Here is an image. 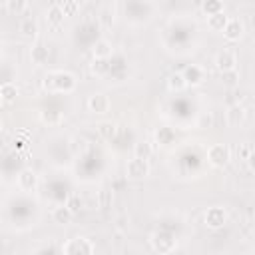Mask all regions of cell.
Instances as JSON below:
<instances>
[{
	"mask_svg": "<svg viewBox=\"0 0 255 255\" xmlns=\"http://www.w3.org/2000/svg\"><path fill=\"white\" fill-rule=\"evenodd\" d=\"M18 30H20V34H22L24 38H28V40L36 38V36H38V32H40V28H38V22H36V18H32V16H26V18H22V20H20V26H18Z\"/></svg>",
	"mask_w": 255,
	"mask_h": 255,
	"instance_id": "cell-12",
	"label": "cell"
},
{
	"mask_svg": "<svg viewBox=\"0 0 255 255\" xmlns=\"http://www.w3.org/2000/svg\"><path fill=\"white\" fill-rule=\"evenodd\" d=\"M167 88H169L171 92H183V90L187 88V84H185V80H183V74H181V72L169 74V78H167Z\"/></svg>",
	"mask_w": 255,
	"mask_h": 255,
	"instance_id": "cell-21",
	"label": "cell"
},
{
	"mask_svg": "<svg viewBox=\"0 0 255 255\" xmlns=\"http://www.w3.org/2000/svg\"><path fill=\"white\" fill-rule=\"evenodd\" d=\"M215 68L221 72V74H225V72H233L235 68H237V58H235V52H231V50H227V48H223V50H219L217 54H215Z\"/></svg>",
	"mask_w": 255,
	"mask_h": 255,
	"instance_id": "cell-6",
	"label": "cell"
},
{
	"mask_svg": "<svg viewBox=\"0 0 255 255\" xmlns=\"http://www.w3.org/2000/svg\"><path fill=\"white\" fill-rule=\"evenodd\" d=\"M149 171H151V167H149V161L147 159L131 157L126 163V173H128L129 179H143V177L149 175Z\"/></svg>",
	"mask_w": 255,
	"mask_h": 255,
	"instance_id": "cell-4",
	"label": "cell"
},
{
	"mask_svg": "<svg viewBox=\"0 0 255 255\" xmlns=\"http://www.w3.org/2000/svg\"><path fill=\"white\" fill-rule=\"evenodd\" d=\"M151 245H153V249H155L157 253L169 255L171 251H175L177 239H175L171 233H167V231H155V233L151 235Z\"/></svg>",
	"mask_w": 255,
	"mask_h": 255,
	"instance_id": "cell-3",
	"label": "cell"
},
{
	"mask_svg": "<svg viewBox=\"0 0 255 255\" xmlns=\"http://www.w3.org/2000/svg\"><path fill=\"white\" fill-rule=\"evenodd\" d=\"M18 187L22 191H34L38 187V173L32 167H24L18 173Z\"/></svg>",
	"mask_w": 255,
	"mask_h": 255,
	"instance_id": "cell-10",
	"label": "cell"
},
{
	"mask_svg": "<svg viewBox=\"0 0 255 255\" xmlns=\"http://www.w3.org/2000/svg\"><path fill=\"white\" fill-rule=\"evenodd\" d=\"M48 56H50V50H48L46 44H42V42H36V44L30 48V58H32V62H34L36 66L46 64V62H48Z\"/></svg>",
	"mask_w": 255,
	"mask_h": 255,
	"instance_id": "cell-15",
	"label": "cell"
},
{
	"mask_svg": "<svg viewBox=\"0 0 255 255\" xmlns=\"http://www.w3.org/2000/svg\"><path fill=\"white\" fill-rule=\"evenodd\" d=\"M203 221H205V225L209 229H221L227 223V211L223 207H219V205L209 207L205 211V215H203Z\"/></svg>",
	"mask_w": 255,
	"mask_h": 255,
	"instance_id": "cell-7",
	"label": "cell"
},
{
	"mask_svg": "<svg viewBox=\"0 0 255 255\" xmlns=\"http://www.w3.org/2000/svg\"><path fill=\"white\" fill-rule=\"evenodd\" d=\"M2 129H4V124H2V120H0V133H2Z\"/></svg>",
	"mask_w": 255,
	"mask_h": 255,
	"instance_id": "cell-30",
	"label": "cell"
},
{
	"mask_svg": "<svg viewBox=\"0 0 255 255\" xmlns=\"http://www.w3.org/2000/svg\"><path fill=\"white\" fill-rule=\"evenodd\" d=\"M110 203H112V193H110V189H106V187H104V189L100 191V207H102V209H106Z\"/></svg>",
	"mask_w": 255,
	"mask_h": 255,
	"instance_id": "cell-28",
	"label": "cell"
},
{
	"mask_svg": "<svg viewBox=\"0 0 255 255\" xmlns=\"http://www.w3.org/2000/svg\"><path fill=\"white\" fill-rule=\"evenodd\" d=\"M52 219H54V223H58V225H68V223L74 219V213L62 203V205H56V207L52 209Z\"/></svg>",
	"mask_w": 255,
	"mask_h": 255,
	"instance_id": "cell-16",
	"label": "cell"
},
{
	"mask_svg": "<svg viewBox=\"0 0 255 255\" xmlns=\"http://www.w3.org/2000/svg\"><path fill=\"white\" fill-rule=\"evenodd\" d=\"M2 104H4V102H2V96H0V108H2Z\"/></svg>",
	"mask_w": 255,
	"mask_h": 255,
	"instance_id": "cell-31",
	"label": "cell"
},
{
	"mask_svg": "<svg viewBox=\"0 0 255 255\" xmlns=\"http://www.w3.org/2000/svg\"><path fill=\"white\" fill-rule=\"evenodd\" d=\"M64 251H66V255H92L94 245L86 237H74L72 241H68L64 245Z\"/></svg>",
	"mask_w": 255,
	"mask_h": 255,
	"instance_id": "cell-5",
	"label": "cell"
},
{
	"mask_svg": "<svg viewBox=\"0 0 255 255\" xmlns=\"http://www.w3.org/2000/svg\"><path fill=\"white\" fill-rule=\"evenodd\" d=\"M243 32H245V26H243V22H241L239 18H229L227 24H225V28H223V36H225V40H229V42L241 40Z\"/></svg>",
	"mask_w": 255,
	"mask_h": 255,
	"instance_id": "cell-11",
	"label": "cell"
},
{
	"mask_svg": "<svg viewBox=\"0 0 255 255\" xmlns=\"http://www.w3.org/2000/svg\"><path fill=\"white\" fill-rule=\"evenodd\" d=\"M153 155V145L149 141H137L133 145V157H139V159H149Z\"/></svg>",
	"mask_w": 255,
	"mask_h": 255,
	"instance_id": "cell-20",
	"label": "cell"
},
{
	"mask_svg": "<svg viewBox=\"0 0 255 255\" xmlns=\"http://www.w3.org/2000/svg\"><path fill=\"white\" fill-rule=\"evenodd\" d=\"M100 22L104 26H110L114 22V6L112 4H106L102 10H100Z\"/></svg>",
	"mask_w": 255,
	"mask_h": 255,
	"instance_id": "cell-27",
	"label": "cell"
},
{
	"mask_svg": "<svg viewBox=\"0 0 255 255\" xmlns=\"http://www.w3.org/2000/svg\"><path fill=\"white\" fill-rule=\"evenodd\" d=\"M76 76L72 72H66V70H52L44 76L42 80V88L50 94H70L76 90Z\"/></svg>",
	"mask_w": 255,
	"mask_h": 255,
	"instance_id": "cell-1",
	"label": "cell"
},
{
	"mask_svg": "<svg viewBox=\"0 0 255 255\" xmlns=\"http://www.w3.org/2000/svg\"><path fill=\"white\" fill-rule=\"evenodd\" d=\"M225 116H227V124L229 126H239V124H243L247 112H245V106L243 104H233V106H229V110H227Z\"/></svg>",
	"mask_w": 255,
	"mask_h": 255,
	"instance_id": "cell-14",
	"label": "cell"
},
{
	"mask_svg": "<svg viewBox=\"0 0 255 255\" xmlns=\"http://www.w3.org/2000/svg\"><path fill=\"white\" fill-rule=\"evenodd\" d=\"M203 12L207 16L217 14V12H223V2H219V0H207V2H203Z\"/></svg>",
	"mask_w": 255,
	"mask_h": 255,
	"instance_id": "cell-26",
	"label": "cell"
},
{
	"mask_svg": "<svg viewBox=\"0 0 255 255\" xmlns=\"http://www.w3.org/2000/svg\"><path fill=\"white\" fill-rule=\"evenodd\" d=\"M110 106H112L110 98L106 94H102V92H96V94H92L88 98V110L94 112V114H108Z\"/></svg>",
	"mask_w": 255,
	"mask_h": 255,
	"instance_id": "cell-9",
	"label": "cell"
},
{
	"mask_svg": "<svg viewBox=\"0 0 255 255\" xmlns=\"http://www.w3.org/2000/svg\"><path fill=\"white\" fill-rule=\"evenodd\" d=\"M221 78H223L225 84H235V82H237V70H233V72H225V74H221Z\"/></svg>",
	"mask_w": 255,
	"mask_h": 255,
	"instance_id": "cell-29",
	"label": "cell"
},
{
	"mask_svg": "<svg viewBox=\"0 0 255 255\" xmlns=\"http://www.w3.org/2000/svg\"><path fill=\"white\" fill-rule=\"evenodd\" d=\"M64 205H66V207L76 215V213H80V209H82V205H84V199H82V195H80V193H70Z\"/></svg>",
	"mask_w": 255,
	"mask_h": 255,
	"instance_id": "cell-24",
	"label": "cell"
},
{
	"mask_svg": "<svg viewBox=\"0 0 255 255\" xmlns=\"http://www.w3.org/2000/svg\"><path fill=\"white\" fill-rule=\"evenodd\" d=\"M64 12L60 10V6L54 2V4H50L48 6V10H46V20L52 24V26H60V24H64Z\"/></svg>",
	"mask_w": 255,
	"mask_h": 255,
	"instance_id": "cell-19",
	"label": "cell"
},
{
	"mask_svg": "<svg viewBox=\"0 0 255 255\" xmlns=\"http://www.w3.org/2000/svg\"><path fill=\"white\" fill-rule=\"evenodd\" d=\"M112 52H114L112 44L108 40H104V38H100V40H96L92 44V54H94L96 60H108L112 56Z\"/></svg>",
	"mask_w": 255,
	"mask_h": 255,
	"instance_id": "cell-13",
	"label": "cell"
},
{
	"mask_svg": "<svg viewBox=\"0 0 255 255\" xmlns=\"http://www.w3.org/2000/svg\"><path fill=\"white\" fill-rule=\"evenodd\" d=\"M56 4H58L60 10L64 12V16H74V14L78 12V8H80V4L74 2V0H58Z\"/></svg>",
	"mask_w": 255,
	"mask_h": 255,
	"instance_id": "cell-25",
	"label": "cell"
},
{
	"mask_svg": "<svg viewBox=\"0 0 255 255\" xmlns=\"http://www.w3.org/2000/svg\"><path fill=\"white\" fill-rule=\"evenodd\" d=\"M0 96H2V102L4 104L16 102V98H18V86L14 82H4L0 86Z\"/></svg>",
	"mask_w": 255,
	"mask_h": 255,
	"instance_id": "cell-18",
	"label": "cell"
},
{
	"mask_svg": "<svg viewBox=\"0 0 255 255\" xmlns=\"http://www.w3.org/2000/svg\"><path fill=\"white\" fill-rule=\"evenodd\" d=\"M231 159V147L227 143H213L207 149V161L213 167H225Z\"/></svg>",
	"mask_w": 255,
	"mask_h": 255,
	"instance_id": "cell-2",
	"label": "cell"
},
{
	"mask_svg": "<svg viewBox=\"0 0 255 255\" xmlns=\"http://www.w3.org/2000/svg\"><path fill=\"white\" fill-rule=\"evenodd\" d=\"M4 6H6V10H8L10 14L20 16L22 12H26V10H28V6H30V4H28L26 0H8Z\"/></svg>",
	"mask_w": 255,
	"mask_h": 255,
	"instance_id": "cell-23",
	"label": "cell"
},
{
	"mask_svg": "<svg viewBox=\"0 0 255 255\" xmlns=\"http://www.w3.org/2000/svg\"><path fill=\"white\" fill-rule=\"evenodd\" d=\"M227 20H229V16L225 14V10L217 12V14H211V16H207V28L213 30V32H223Z\"/></svg>",
	"mask_w": 255,
	"mask_h": 255,
	"instance_id": "cell-17",
	"label": "cell"
},
{
	"mask_svg": "<svg viewBox=\"0 0 255 255\" xmlns=\"http://www.w3.org/2000/svg\"><path fill=\"white\" fill-rule=\"evenodd\" d=\"M181 74H183V80L187 86H201L205 82V76H207L203 66H199V64H189Z\"/></svg>",
	"mask_w": 255,
	"mask_h": 255,
	"instance_id": "cell-8",
	"label": "cell"
},
{
	"mask_svg": "<svg viewBox=\"0 0 255 255\" xmlns=\"http://www.w3.org/2000/svg\"><path fill=\"white\" fill-rule=\"evenodd\" d=\"M96 128H98V133H100L104 139H112V137H116V133H118V126H116L114 122H100Z\"/></svg>",
	"mask_w": 255,
	"mask_h": 255,
	"instance_id": "cell-22",
	"label": "cell"
}]
</instances>
